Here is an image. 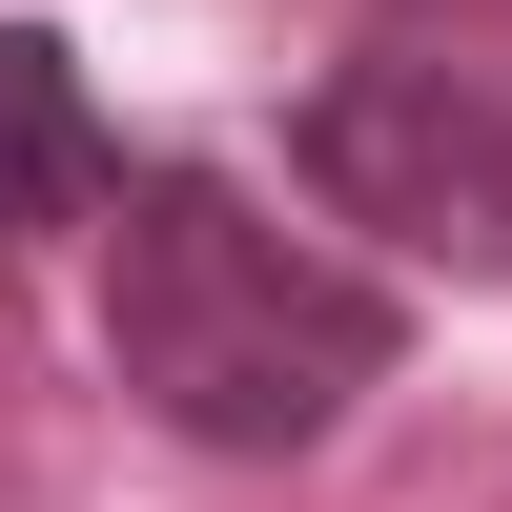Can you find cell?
<instances>
[{"mask_svg":"<svg viewBox=\"0 0 512 512\" xmlns=\"http://www.w3.org/2000/svg\"><path fill=\"white\" fill-rule=\"evenodd\" d=\"M103 205H123V123L82 103V62L41 21H0V267L41 226H103Z\"/></svg>","mask_w":512,"mask_h":512,"instance_id":"3957f363","label":"cell"},{"mask_svg":"<svg viewBox=\"0 0 512 512\" xmlns=\"http://www.w3.org/2000/svg\"><path fill=\"white\" fill-rule=\"evenodd\" d=\"M410 349V287L349 267L328 226L246 205L226 164H123L103 205V369L185 451H328Z\"/></svg>","mask_w":512,"mask_h":512,"instance_id":"6da1fadb","label":"cell"},{"mask_svg":"<svg viewBox=\"0 0 512 512\" xmlns=\"http://www.w3.org/2000/svg\"><path fill=\"white\" fill-rule=\"evenodd\" d=\"M328 226L410 246V267H512V82L492 62H431V41H369V62L308 82L287 123Z\"/></svg>","mask_w":512,"mask_h":512,"instance_id":"7a4b0ae2","label":"cell"}]
</instances>
